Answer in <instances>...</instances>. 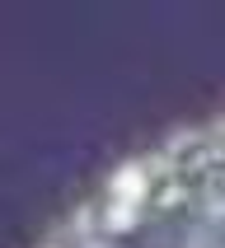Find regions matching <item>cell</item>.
<instances>
[{
    "label": "cell",
    "mask_w": 225,
    "mask_h": 248,
    "mask_svg": "<svg viewBox=\"0 0 225 248\" xmlns=\"http://www.w3.org/2000/svg\"><path fill=\"white\" fill-rule=\"evenodd\" d=\"M155 206H174V202H183V187L178 183H160V192H150Z\"/></svg>",
    "instance_id": "3957f363"
},
{
    "label": "cell",
    "mask_w": 225,
    "mask_h": 248,
    "mask_svg": "<svg viewBox=\"0 0 225 248\" xmlns=\"http://www.w3.org/2000/svg\"><path fill=\"white\" fill-rule=\"evenodd\" d=\"M75 248H112V239L103 234V230H94V234H84V239H75Z\"/></svg>",
    "instance_id": "277c9868"
},
{
    "label": "cell",
    "mask_w": 225,
    "mask_h": 248,
    "mask_svg": "<svg viewBox=\"0 0 225 248\" xmlns=\"http://www.w3.org/2000/svg\"><path fill=\"white\" fill-rule=\"evenodd\" d=\"M207 159H211V164H225V136L207 145Z\"/></svg>",
    "instance_id": "5b68a950"
},
{
    "label": "cell",
    "mask_w": 225,
    "mask_h": 248,
    "mask_svg": "<svg viewBox=\"0 0 225 248\" xmlns=\"http://www.w3.org/2000/svg\"><path fill=\"white\" fill-rule=\"evenodd\" d=\"M188 248H202V244H188Z\"/></svg>",
    "instance_id": "8992f818"
},
{
    "label": "cell",
    "mask_w": 225,
    "mask_h": 248,
    "mask_svg": "<svg viewBox=\"0 0 225 248\" xmlns=\"http://www.w3.org/2000/svg\"><path fill=\"white\" fill-rule=\"evenodd\" d=\"M150 192H155V169H150V159H141V155L117 159V164L103 173V197H117V202H150Z\"/></svg>",
    "instance_id": "6da1fadb"
},
{
    "label": "cell",
    "mask_w": 225,
    "mask_h": 248,
    "mask_svg": "<svg viewBox=\"0 0 225 248\" xmlns=\"http://www.w3.org/2000/svg\"><path fill=\"white\" fill-rule=\"evenodd\" d=\"M141 211H145V202H117V197H103L98 202V230L103 234H131L141 225Z\"/></svg>",
    "instance_id": "7a4b0ae2"
},
{
    "label": "cell",
    "mask_w": 225,
    "mask_h": 248,
    "mask_svg": "<svg viewBox=\"0 0 225 248\" xmlns=\"http://www.w3.org/2000/svg\"><path fill=\"white\" fill-rule=\"evenodd\" d=\"M216 248H225V244H216Z\"/></svg>",
    "instance_id": "52a82bcc"
}]
</instances>
